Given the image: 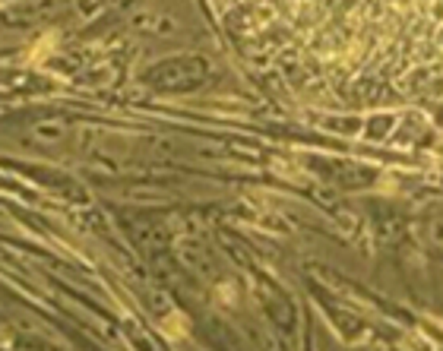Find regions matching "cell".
<instances>
[{"mask_svg": "<svg viewBox=\"0 0 443 351\" xmlns=\"http://www.w3.org/2000/svg\"><path fill=\"white\" fill-rule=\"evenodd\" d=\"M247 57L342 111L443 120V0H216Z\"/></svg>", "mask_w": 443, "mask_h": 351, "instance_id": "1", "label": "cell"}]
</instances>
